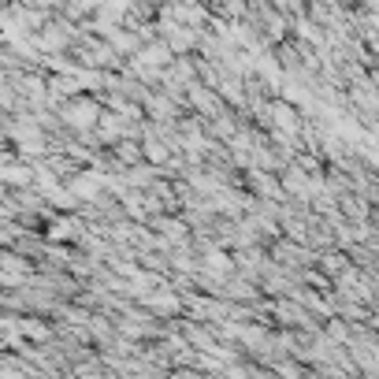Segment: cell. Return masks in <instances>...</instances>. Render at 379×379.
Masks as SVG:
<instances>
[{
    "mask_svg": "<svg viewBox=\"0 0 379 379\" xmlns=\"http://www.w3.org/2000/svg\"><path fill=\"white\" fill-rule=\"evenodd\" d=\"M338 205H342V212H346L349 219H364V216H368V201H364L357 190L342 193V198H338Z\"/></svg>",
    "mask_w": 379,
    "mask_h": 379,
    "instance_id": "6da1fadb",
    "label": "cell"
},
{
    "mask_svg": "<svg viewBox=\"0 0 379 379\" xmlns=\"http://www.w3.org/2000/svg\"><path fill=\"white\" fill-rule=\"evenodd\" d=\"M316 260H320V268H323V276H342V271L349 268V260H346V253H316Z\"/></svg>",
    "mask_w": 379,
    "mask_h": 379,
    "instance_id": "7a4b0ae2",
    "label": "cell"
}]
</instances>
